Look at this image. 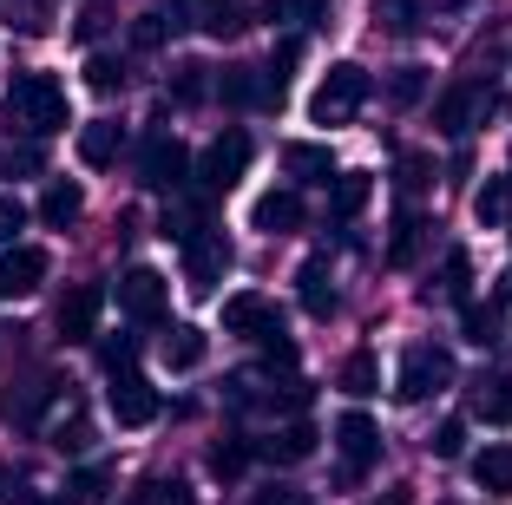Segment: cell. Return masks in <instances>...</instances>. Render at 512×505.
I'll return each mask as SVG.
<instances>
[{
  "mask_svg": "<svg viewBox=\"0 0 512 505\" xmlns=\"http://www.w3.org/2000/svg\"><path fill=\"white\" fill-rule=\"evenodd\" d=\"M250 158H256L250 132H237V125H230V132H217L211 145H204V158H197V184H204V191H230V184L250 171Z\"/></svg>",
  "mask_w": 512,
  "mask_h": 505,
  "instance_id": "6",
  "label": "cell"
},
{
  "mask_svg": "<svg viewBox=\"0 0 512 505\" xmlns=\"http://www.w3.org/2000/svg\"><path fill=\"white\" fill-rule=\"evenodd\" d=\"M119 145H125V125H119V119L79 125V164H92V171H106V164L119 158Z\"/></svg>",
  "mask_w": 512,
  "mask_h": 505,
  "instance_id": "18",
  "label": "cell"
},
{
  "mask_svg": "<svg viewBox=\"0 0 512 505\" xmlns=\"http://www.w3.org/2000/svg\"><path fill=\"white\" fill-rule=\"evenodd\" d=\"M335 446H342V479H362L368 466L381 460V427L362 407H348V414L335 420Z\"/></svg>",
  "mask_w": 512,
  "mask_h": 505,
  "instance_id": "7",
  "label": "cell"
},
{
  "mask_svg": "<svg viewBox=\"0 0 512 505\" xmlns=\"http://www.w3.org/2000/svg\"><path fill=\"white\" fill-rule=\"evenodd\" d=\"M473 479H480V492H499V499H512V446H480L473 453Z\"/></svg>",
  "mask_w": 512,
  "mask_h": 505,
  "instance_id": "23",
  "label": "cell"
},
{
  "mask_svg": "<svg viewBox=\"0 0 512 505\" xmlns=\"http://www.w3.org/2000/svg\"><path fill=\"white\" fill-rule=\"evenodd\" d=\"M256 505H316V499L296 492V486H263V492H256Z\"/></svg>",
  "mask_w": 512,
  "mask_h": 505,
  "instance_id": "42",
  "label": "cell"
},
{
  "mask_svg": "<svg viewBox=\"0 0 512 505\" xmlns=\"http://www.w3.org/2000/svg\"><path fill=\"white\" fill-rule=\"evenodd\" d=\"M165 302H171V283L158 276V269H125L119 276V309L132 315V322H165Z\"/></svg>",
  "mask_w": 512,
  "mask_h": 505,
  "instance_id": "8",
  "label": "cell"
},
{
  "mask_svg": "<svg viewBox=\"0 0 512 505\" xmlns=\"http://www.w3.org/2000/svg\"><path fill=\"white\" fill-rule=\"evenodd\" d=\"M296 283H302V309L316 315V322H329V315H335V289H329V256H309V263L296 269Z\"/></svg>",
  "mask_w": 512,
  "mask_h": 505,
  "instance_id": "22",
  "label": "cell"
},
{
  "mask_svg": "<svg viewBox=\"0 0 512 505\" xmlns=\"http://www.w3.org/2000/svg\"><path fill=\"white\" fill-rule=\"evenodd\" d=\"M375 387H381V368H375V355H368V348H355V355L342 361V394H348V401H368Z\"/></svg>",
  "mask_w": 512,
  "mask_h": 505,
  "instance_id": "26",
  "label": "cell"
},
{
  "mask_svg": "<svg viewBox=\"0 0 512 505\" xmlns=\"http://www.w3.org/2000/svg\"><path fill=\"white\" fill-rule=\"evenodd\" d=\"M112 486V466H79L73 479H66V505H99Z\"/></svg>",
  "mask_w": 512,
  "mask_h": 505,
  "instance_id": "29",
  "label": "cell"
},
{
  "mask_svg": "<svg viewBox=\"0 0 512 505\" xmlns=\"http://www.w3.org/2000/svg\"><path fill=\"white\" fill-rule=\"evenodd\" d=\"M224 276H230L224 230H191V237H184V289H191V296H217Z\"/></svg>",
  "mask_w": 512,
  "mask_h": 505,
  "instance_id": "5",
  "label": "cell"
},
{
  "mask_svg": "<svg viewBox=\"0 0 512 505\" xmlns=\"http://www.w3.org/2000/svg\"><path fill=\"white\" fill-rule=\"evenodd\" d=\"M106 407L119 427H151L158 420V387L145 381V374H119V381L106 387Z\"/></svg>",
  "mask_w": 512,
  "mask_h": 505,
  "instance_id": "11",
  "label": "cell"
},
{
  "mask_svg": "<svg viewBox=\"0 0 512 505\" xmlns=\"http://www.w3.org/2000/svg\"><path fill=\"white\" fill-rule=\"evenodd\" d=\"M263 361H270V374H276V368L289 374V368H296V342H289V335H276V342H263Z\"/></svg>",
  "mask_w": 512,
  "mask_h": 505,
  "instance_id": "41",
  "label": "cell"
},
{
  "mask_svg": "<svg viewBox=\"0 0 512 505\" xmlns=\"http://www.w3.org/2000/svg\"><path fill=\"white\" fill-rule=\"evenodd\" d=\"M86 86H92V92H119V86H125V60H112V53H92V60H86Z\"/></svg>",
  "mask_w": 512,
  "mask_h": 505,
  "instance_id": "34",
  "label": "cell"
},
{
  "mask_svg": "<svg viewBox=\"0 0 512 505\" xmlns=\"http://www.w3.org/2000/svg\"><path fill=\"white\" fill-rule=\"evenodd\" d=\"M506 302H512V276H506V289H499L493 302H467V309H460V335L480 342V348H493L499 328H506Z\"/></svg>",
  "mask_w": 512,
  "mask_h": 505,
  "instance_id": "15",
  "label": "cell"
},
{
  "mask_svg": "<svg viewBox=\"0 0 512 505\" xmlns=\"http://www.w3.org/2000/svg\"><path fill=\"white\" fill-rule=\"evenodd\" d=\"M256 453H263V460H276V466H296V460H309V453H316V427H309V420H289V427L270 433Z\"/></svg>",
  "mask_w": 512,
  "mask_h": 505,
  "instance_id": "20",
  "label": "cell"
},
{
  "mask_svg": "<svg viewBox=\"0 0 512 505\" xmlns=\"http://www.w3.org/2000/svg\"><path fill=\"white\" fill-rule=\"evenodd\" d=\"M421 243H427V223L414 217V210H401V217H394V237H388V263L407 269L414 256H421Z\"/></svg>",
  "mask_w": 512,
  "mask_h": 505,
  "instance_id": "25",
  "label": "cell"
},
{
  "mask_svg": "<svg viewBox=\"0 0 512 505\" xmlns=\"http://www.w3.org/2000/svg\"><path fill=\"white\" fill-rule=\"evenodd\" d=\"M368 197H375V178H368V171H342V178L329 184V217H335V223L362 217V210H368Z\"/></svg>",
  "mask_w": 512,
  "mask_h": 505,
  "instance_id": "21",
  "label": "cell"
},
{
  "mask_svg": "<svg viewBox=\"0 0 512 505\" xmlns=\"http://www.w3.org/2000/svg\"><path fill=\"white\" fill-rule=\"evenodd\" d=\"M106 7H86V20H79V40H99V33H106Z\"/></svg>",
  "mask_w": 512,
  "mask_h": 505,
  "instance_id": "44",
  "label": "cell"
},
{
  "mask_svg": "<svg viewBox=\"0 0 512 505\" xmlns=\"http://www.w3.org/2000/svg\"><path fill=\"white\" fill-rule=\"evenodd\" d=\"M191 178H197L191 151H184L171 132H151L145 151H138V184H145V191H184Z\"/></svg>",
  "mask_w": 512,
  "mask_h": 505,
  "instance_id": "4",
  "label": "cell"
},
{
  "mask_svg": "<svg viewBox=\"0 0 512 505\" xmlns=\"http://www.w3.org/2000/svg\"><path fill=\"white\" fill-rule=\"evenodd\" d=\"M132 361H138V342H132V335H119V342H106V348H99V368H106L112 381H119V374H138Z\"/></svg>",
  "mask_w": 512,
  "mask_h": 505,
  "instance_id": "36",
  "label": "cell"
},
{
  "mask_svg": "<svg viewBox=\"0 0 512 505\" xmlns=\"http://www.w3.org/2000/svg\"><path fill=\"white\" fill-rule=\"evenodd\" d=\"M480 105H493V92L480 86V79H460V86L447 92V99L434 105V125L447 138H460V132H473V119H480Z\"/></svg>",
  "mask_w": 512,
  "mask_h": 505,
  "instance_id": "13",
  "label": "cell"
},
{
  "mask_svg": "<svg viewBox=\"0 0 512 505\" xmlns=\"http://www.w3.org/2000/svg\"><path fill=\"white\" fill-rule=\"evenodd\" d=\"M20 230H27V204L20 197H0V243H14Z\"/></svg>",
  "mask_w": 512,
  "mask_h": 505,
  "instance_id": "38",
  "label": "cell"
},
{
  "mask_svg": "<svg viewBox=\"0 0 512 505\" xmlns=\"http://www.w3.org/2000/svg\"><path fill=\"white\" fill-rule=\"evenodd\" d=\"M204 73H211V66H197V60H184V66H178V79H171V92H178V105H197L204 92H211V79H204Z\"/></svg>",
  "mask_w": 512,
  "mask_h": 505,
  "instance_id": "35",
  "label": "cell"
},
{
  "mask_svg": "<svg viewBox=\"0 0 512 505\" xmlns=\"http://www.w3.org/2000/svg\"><path fill=\"white\" fill-rule=\"evenodd\" d=\"M79 210H86V191H79V184H46V197H40V223L46 230L79 223Z\"/></svg>",
  "mask_w": 512,
  "mask_h": 505,
  "instance_id": "24",
  "label": "cell"
},
{
  "mask_svg": "<svg viewBox=\"0 0 512 505\" xmlns=\"http://www.w3.org/2000/svg\"><path fill=\"white\" fill-rule=\"evenodd\" d=\"M132 40H138V46H165V14H145V20L132 27Z\"/></svg>",
  "mask_w": 512,
  "mask_h": 505,
  "instance_id": "43",
  "label": "cell"
},
{
  "mask_svg": "<svg viewBox=\"0 0 512 505\" xmlns=\"http://www.w3.org/2000/svg\"><path fill=\"white\" fill-rule=\"evenodd\" d=\"M250 453H256V446L230 433V440H217V446H211V473H217V479H237L243 466H250Z\"/></svg>",
  "mask_w": 512,
  "mask_h": 505,
  "instance_id": "30",
  "label": "cell"
},
{
  "mask_svg": "<svg viewBox=\"0 0 512 505\" xmlns=\"http://www.w3.org/2000/svg\"><path fill=\"white\" fill-rule=\"evenodd\" d=\"M204 348H211V342H204V328H171V335H165V361H171V368H197V361H204Z\"/></svg>",
  "mask_w": 512,
  "mask_h": 505,
  "instance_id": "28",
  "label": "cell"
},
{
  "mask_svg": "<svg viewBox=\"0 0 512 505\" xmlns=\"http://www.w3.org/2000/svg\"><path fill=\"white\" fill-rule=\"evenodd\" d=\"M440 289H447V302H460V309H467V296H473V263H467V250L447 256V269H440Z\"/></svg>",
  "mask_w": 512,
  "mask_h": 505,
  "instance_id": "32",
  "label": "cell"
},
{
  "mask_svg": "<svg viewBox=\"0 0 512 505\" xmlns=\"http://www.w3.org/2000/svg\"><path fill=\"white\" fill-rule=\"evenodd\" d=\"M506 204H512V178H493V184H480V197H473V217L506 223Z\"/></svg>",
  "mask_w": 512,
  "mask_h": 505,
  "instance_id": "33",
  "label": "cell"
},
{
  "mask_svg": "<svg viewBox=\"0 0 512 505\" xmlns=\"http://www.w3.org/2000/svg\"><path fill=\"white\" fill-rule=\"evenodd\" d=\"M40 283H46V250H33V243H14V250H0V302L33 296Z\"/></svg>",
  "mask_w": 512,
  "mask_h": 505,
  "instance_id": "12",
  "label": "cell"
},
{
  "mask_svg": "<svg viewBox=\"0 0 512 505\" xmlns=\"http://www.w3.org/2000/svg\"><path fill=\"white\" fill-rule=\"evenodd\" d=\"M7 119L27 125V132H66L73 125V112H66V86L53 73H20L14 86H7Z\"/></svg>",
  "mask_w": 512,
  "mask_h": 505,
  "instance_id": "1",
  "label": "cell"
},
{
  "mask_svg": "<svg viewBox=\"0 0 512 505\" xmlns=\"http://www.w3.org/2000/svg\"><path fill=\"white\" fill-rule=\"evenodd\" d=\"M283 171L296 184H335V178H342L329 145H283Z\"/></svg>",
  "mask_w": 512,
  "mask_h": 505,
  "instance_id": "16",
  "label": "cell"
},
{
  "mask_svg": "<svg viewBox=\"0 0 512 505\" xmlns=\"http://www.w3.org/2000/svg\"><path fill=\"white\" fill-rule=\"evenodd\" d=\"M421 92H427V66H401V73L388 79V99H394V105H414Z\"/></svg>",
  "mask_w": 512,
  "mask_h": 505,
  "instance_id": "37",
  "label": "cell"
},
{
  "mask_svg": "<svg viewBox=\"0 0 512 505\" xmlns=\"http://www.w3.org/2000/svg\"><path fill=\"white\" fill-rule=\"evenodd\" d=\"M99 309H106V289H99V283H79V289H66V296H60V309H53V328H60L66 342H92Z\"/></svg>",
  "mask_w": 512,
  "mask_h": 505,
  "instance_id": "10",
  "label": "cell"
},
{
  "mask_svg": "<svg viewBox=\"0 0 512 505\" xmlns=\"http://www.w3.org/2000/svg\"><path fill=\"white\" fill-rule=\"evenodd\" d=\"M224 335H243V342H276L283 335V309L270 296H230L224 302Z\"/></svg>",
  "mask_w": 512,
  "mask_h": 505,
  "instance_id": "9",
  "label": "cell"
},
{
  "mask_svg": "<svg viewBox=\"0 0 512 505\" xmlns=\"http://www.w3.org/2000/svg\"><path fill=\"white\" fill-rule=\"evenodd\" d=\"M151 505H191V486L184 479H151Z\"/></svg>",
  "mask_w": 512,
  "mask_h": 505,
  "instance_id": "40",
  "label": "cell"
},
{
  "mask_svg": "<svg viewBox=\"0 0 512 505\" xmlns=\"http://www.w3.org/2000/svg\"><path fill=\"white\" fill-rule=\"evenodd\" d=\"M217 92H224L230 105H283V92L270 86V73H256V66H230V73L217 79Z\"/></svg>",
  "mask_w": 512,
  "mask_h": 505,
  "instance_id": "17",
  "label": "cell"
},
{
  "mask_svg": "<svg viewBox=\"0 0 512 505\" xmlns=\"http://www.w3.org/2000/svg\"><path fill=\"white\" fill-rule=\"evenodd\" d=\"M394 184H401L407 197L427 191V184H434V158H427V151H401V164H394Z\"/></svg>",
  "mask_w": 512,
  "mask_h": 505,
  "instance_id": "31",
  "label": "cell"
},
{
  "mask_svg": "<svg viewBox=\"0 0 512 505\" xmlns=\"http://www.w3.org/2000/svg\"><path fill=\"white\" fill-rule=\"evenodd\" d=\"M473 414L486 427H512V368H486L473 381Z\"/></svg>",
  "mask_w": 512,
  "mask_h": 505,
  "instance_id": "14",
  "label": "cell"
},
{
  "mask_svg": "<svg viewBox=\"0 0 512 505\" xmlns=\"http://www.w3.org/2000/svg\"><path fill=\"white\" fill-rule=\"evenodd\" d=\"M368 92H375V79H368L355 60H342V66H329V73H322L316 99H309V119H316V125H348L368 105Z\"/></svg>",
  "mask_w": 512,
  "mask_h": 505,
  "instance_id": "2",
  "label": "cell"
},
{
  "mask_svg": "<svg viewBox=\"0 0 512 505\" xmlns=\"http://www.w3.org/2000/svg\"><path fill=\"white\" fill-rule=\"evenodd\" d=\"M250 223L263 230V237H283V230H296V223H302V197L296 191H263V197H256V210H250Z\"/></svg>",
  "mask_w": 512,
  "mask_h": 505,
  "instance_id": "19",
  "label": "cell"
},
{
  "mask_svg": "<svg viewBox=\"0 0 512 505\" xmlns=\"http://www.w3.org/2000/svg\"><path fill=\"white\" fill-rule=\"evenodd\" d=\"M184 7H197V27L211 33V40H224V33L243 27V7H237V0H184Z\"/></svg>",
  "mask_w": 512,
  "mask_h": 505,
  "instance_id": "27",
  "label": "cell"
},
{
  "mask_svg": "<svg viewBox=\"0 0 512 505\" xmlns=\"http://www.w3.org/2000/svg\"><path fill=\"white\" fill-rule=\"evenodd\" d=\"M460 446H467V427H460V420H440L434 453H440V460H460Z\"/></svg>",
  "mask_w": 512,
  "mask_h": 505,
  "instance_id": "39",
  "label": "cell"
},
{
  "mask_svg": "<svg viewBox=\"0 0 512 505\" xmlns=\"http://www.w3.org/2000/svg\"><path fill=\"white\" fill-rule=\"evenodd\" d=\"M453 381V355L440 342H414L401 355V374H394V394H401L407 407H421V401H434L440 387Z\"/></svg>",
  "mask_w": 512,
  "mask_h": 505,
  "instance_id": "3",
  "label": "cell"
}]
</instances>
